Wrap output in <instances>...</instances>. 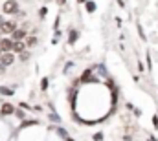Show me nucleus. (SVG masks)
<instances>
[{"label":"nucleus","instance_id":"f257e3e1","mask_svg":"<svg viewBox=\"0 0 158 141\" xmlns=\"http://www.w3.org/2000/svg\"><path fill=\"white\" fill-rule=\"evenodd\" d=\"M2 9L7 15H15V13H19V2L17 0H6V4L2 6Z\"/></svg>","mask_w":158,"mask_h":141},{"label":"nucleus","instance_id":"f03ea898","mask_svg":"<svg viewBox=\"0 0 158 141\" xmlns=\"http://www.w3.org/2000/svg\"><path fill=\"white\" fill-rule=\"evenodd\" d=\"M0 31H2V33H13V31H17V22H13V20L2 22V24H0Z\"/></svg>","mask_w":158,"mask_h":141},{"label":"nucleus","instance_id":"7ed1b4c3","mask_svg":"<svg viewBox=\"0 0 158 141\" xmlns=\"http://www.w3.org/2000/svg\"><path fill=\"white\" fill-rule=\"evenodd\" d=\"M13 46H15V40H11V38H2V40H0V48H2L4 53L13 51Z\"/></svg>","mask_w":158,"mask_h":141},{"label":"nucleus","instance_id":"20e7f679","mask_svg":"<svg viewBox=\"0 0 158 141\" xmlns=\"http://www.w3.org/2000/svg\"><path fill=\"white\" fill-rule=\"evenodd\" d=\"M13 61H15V55H13V51H7V53H4V55H2V59H0V62H2L4 66H11V64H13Z\"/></svg>","mask_w":158,"mask_h":141},{"label":"nucleus","instance_id":"39448f33","mask_svg":"<svg viewBox=\"0 0 158 141\" xmlns=\"http://www.w3.org/2000/svg\"><path fill=\"white\" fill-rule=\"evenodd\" d=\"M11 35H13V40H15V42H20V40H24V37H26V30H24V28H22V30H17V31H13Z\"/></svg>","mask_w":158,"mask_h":141},{"label":"nucleus","instance_id":"423d86ee","mask_svg":"<svg viewBox=\"0 0 158 141\" xmlns=\"http://www.w3.org/2000/svg\"><path fill=\"white\" fill-rule=\"evenodd\" d=\"M17 110L13 108V105H9V103H4L2 105V115H11V114H15Z\"/></svg>","mask_w":158,"mask_h":141},{"label":"nucleus","instance_id":"0eeeda50","mask_svg":"<svg viewBox=\"0 0 158 141\" xmlns=\"http://www.w3.org/2000/svg\"><path fill=\"white\" fill-rule=\"evenodd\" d=\"M13 51H15V53H19V55H20V53H24V51H26V44H24L22 40H20V42H15Z\"/></svg>","mask_w":158,"mask_h":141},{"label":"nucleus","instance_id":"6e6552de","mask_svg":"<svg viewBox=\"0 0 158 141\" xmlns=\"http://www.w3.org/2000/svg\"><path fill=\"white\" fill-rule=\"evenodd\" d=\"M76 40H77V31L72 30V31H70V37H68V42H70V44H76Z\"/></svg>","mask_w":158,"mask_h":141},{"label":"nucleus","instance_id":"1a4fd4ad","mask_svg":"<svg viewBox=\"0 0 158 141\" xmlns=\"http://www.w3.org/2000/svg\"><path fill=\"white\" fill-rule=\"evenodd\" d=\"M0 94L2 95H13V90L11 88H6V86H0Z\"/></svg>","mask_w":158,"mask_h":141},{"label":"nucleus","instance_id":"9d476101","mask_svg":"<svg viewBox=\"0 0 158 141\" xmlns=\"http://www.w3.org/2000/svg\"><path fill=\"white\" fill-rule=\"evenodd\" d=\"M86 11L88 13H94L96 11V2H86Z\"/></svg>","mask_w":158,"mask_h":141},{"label":"nucleus","instance_id":"9b49d317","mask_svg":"<svg viewBox=\"0 0 158 141\" xmlns=\"http://www.w3.org/2000/svg\"><path fill=\"white\" fill-rule=\"evenodd\" d=\"M37 42H39V40H37V37H35V35H31L28 40H26V44H28V46H35Z\"/></svg>","mask_w":158,"mask_h":141},{"label":"nucleus","instance_id":"f8f14e48","mask_svg":"<svg viewBox=\"0 0 158 141\" xmlns=\"http://www.w3.org/2000/svg\"><path fill=\"white\" fill-rule=\"evenodd\" d=\"M57 134H59V136H61V138H64V139H66V138H68V132H66V130H64V128H57Z\"/></svg>","mask_w":158,"mask_h":141},{"label":"nucleus","instance_id":"ddd939ff","mask_svg":"<svg viewBox=\"0 0 158 141\" xmlns=\"http://www.w3.org/2000/svg\"><path fill=\"white\" fill-rule=\"evenodd\" d=\"M40 88H42V90H46V88H48V77H44V79H42V83H40Z\"/></svg>","mask_w":158,"mask_h":141},{"label":"nucleus","instance_id":"4468645a","mask_svg":"<svg viewBox=\"0 0 158 141\" xmlns=\"http://www.w3.org/2000/svg\"><path fill=\"white\" fill-rule=\"evenodd\" d=\"M28 59H30V53H28V51L20 53V61H28Z\"/></svg>","mask_w":158,"mask_h":141},{"label":"nucleus","instance_id":"2eb2a0df","mask_svg":"<svg viewBox=\"0 0 158 141\" xmlns=\"http://www.w3.org/2000/svg\"><path fill=\"white\" fill-rule=\"evenodd\" d=\"M31 125H37V121H24L20 127H31Z\"/></svg>","mask_w":158,"mask_h":141},{"label":"nucleus","instance_id":"dca6fc26","mask_svg":"<svg viewBox=\"0 0 158 141\" xmlns=\"http://www.w3.org/2000/svg\"><path fill=\"white\" fill-rule=\"evenodd\" d=\"M15 115H17L19 119H24V112H22V110H17V112H15Z\"/></svg>","mask_w":158,"mask_h":141},{"label":"nucleus","instance_id":"f3484780","mask_svg":"<svg viewBox=\"0 0 158 141\" xmlns=\"http://www.w3.org/2000/svg\"><path fill=\"white\" fill-rule=\"evenodd\" d=\"M103 139V134H101V132H99V134H96V136H94V141H101Z\"/></svg>","mask_w":158,"mask_h":141},{"label":"nucleus","instance_id":"a211bd4d","mask_svg":"<svg viewBox=\"0 0 158 141\" xmlns=\"http://www.w3.org/2000/svg\"><path fill=\"white\" fill-rule=\"evenodd\" d=\"M4 73H6V66L0 62V75H4Z\"/></svg>","mask_w":158,"mask_h":141},{"label":"nucleus","instance_id":"6ab92c4d","mask_svg":"<svg viewBox=\"0 0 158 141\" xmlns=\"http://www.w3.org/2000/svg\"><path fill=\"white\" fill-rule=\"evenodd\" d=\"M64 2H66V0H57V4H59V6H63Z\"/></svg>","mask_w":158,"mask_h":141},{"label":"nucleus","instance_id":"aec40b11","mask_svg":"<svg viewBox=\"0 0 158 141\" xmlns=\"http://www.w3.org/2000/svg\"><path fill=\"white\" fill-rule=\"evenodd\" d=\"M2 55H4V51H2V48H0V59H2Z\"/></svg>","mask_w":158,"mask_h":141},{"label":"nucleus","instance_id":"412c9836","mask_svg":"<svg viewBox=\"0 0 158 141\" xmlns=\"http://www.w3.org/2000/svg\"><path fill=\"white\" fill-rule=\"evenodd\" d=\"M66 141H74V139H72V138H70V136H68V138H66Z\"/></svg>","mask_w":158,"mask_h":141},{"label":"nucleus","instance_id":"4be33fe9","mask_svg":"<svg viewBox=\"0 0 158 141\" xmlns=\"http://www.w3.org/2000/svg\"><path fill=\"white\" fill-rule=\"evenodd\" d=\"M2 22H4V20H2V17H0V24H2Z\"/></svg>","mask_w":158,"mask_h":141},{"label":"nucleus","instance_id":"5701e85b","mask_svg":"<svg viewBox=\"0 0 158 141\" xmlns=\"http://www.w3.org/2000/svg\"><path fill=\"white\" fill-rule=\"evenodd\" d=\"M77 2H86V0H77Z\"/></svg>","mask_w":158,"mask_h":141},{"label":"nucleus","instance_id":"b1692460","mask_svg":"<svg viewBox=\"0 0 158 141\" xmlns=\"http://www.w3.org/2000/svg\"><path fill=\"white\" fill-rule=\"evenodd\" d=\"M0 40H2V38H0Z\"/></svg>","mask_w":158,"mask_h":141}]
</instances>
